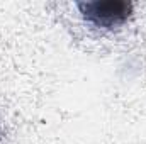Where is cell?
Listing matches in <instances>:
<instances>
[{"label": "cell", "mask_w": 146, "mask_h": 144, "mask_svg": "<svg viewBox=\"0 0 146 144\" xmlns=\"http://www.w3.org/2000/svg\"><path fill=\"white\" fill-rule=\"evenodd\" d=\"M76 7L87 22L107 31L121 27L133 15V3L126 0L82 2V3H76Z\"/></svg>", "instance_id": "cell-1"}]
</instances>
